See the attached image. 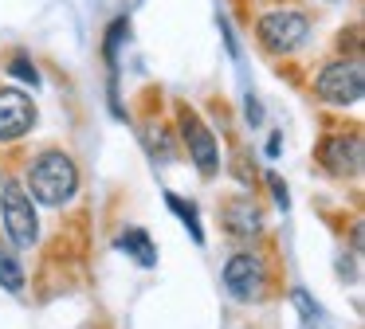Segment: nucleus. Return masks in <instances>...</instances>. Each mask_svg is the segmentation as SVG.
<instances>
[{
	"label": "nucleus",
	"mask_w": 365,
	"mask_h": 329,
	"mask_svg": "<svg viewBox=\"0 0 365 329\" xmlns=\"http://www.w3.org/2000/svg\"><path fill=\"white\" fill-rule=\"evenodd\" d=\"M79 192V164L63 149H43L28 164V196L43 208H63Z\"/></svg>",
	"instance_id": "nucleus-1"
},
{
	"label": "nucleus",
	"mask_w": 365,
	"mask_h": 329,
	"mask_svg": "<svg viewBox=\"0 0 365 329\" xmlns=\"http://www.w3.org/2000/svg\"><path fill=\"white\" fill-rule=\"evenodd\" d=\"M0 219H4V235L12 239V247H36L40 243L36 204L28 196V188H20L16 180H4L0 184Z\"/></svg>",
	"instance_id": "nucleus-2"
},
{
	"label": "nucleus",
	"mask_w": 365,
	"mask_h": 329,
	"mask_svg": "<svg viewBox=\"0 0 365 329\" xmlns=\"http://www.w3.org/2000/svg\"><path fill=\"white\" fill-rule=\"evenodd\" d=\"M314 94L330 106H354L365 94V70L361 59H334L314 75Z\"/></svg>",
	"instance_id": "nucleus-3"
},
{
	"label": "nucleus",
	"mask_w": 365,
	"mask_h": 329,
	"mask_svg": "<svg viewBox=\"0 0 365 329\" xmlns=\"http://www.w3.org/2000/svg\"><path fill=\"white\" fill-rule=\"evenodd\" d=\"M255 36H259V43L267 47V51H275V55L279 51H294V47L310 36V20H307L302 8H271V12L259 16Z\"/></svg>",
	"instance_id": "nucleus-4"
},
{
	"label": "nucleus",
	"mask_w": 365,
	"mask_h": 329,
	"mask_svg": "<svg viewBox=\"0 0 365 329\" xmlns=\"http://www.w3.org/2000/svg\"><path fill=\"white\" fill-rule=\"evenodd\" d=\"M224 286L240 302H263V294H267V266H263V258L252 255V251H236L224 263Z\"/></svg>",
	"instance_id": "nucleus-5"
},
{
	"label": "nucleus",
	"mask_w": 365,
	"mask_h": 329,
	"mask_svg": "<svg viewBox=\"0 0 365 329\" xmlns=\"http://www.w3.org/2000/svg\"><path fill=\"white\" fill-rule=\"evenodd\" d=\"M318 164H322L330 177H361V164H365V145H361V133L349 130V133H330L322 137L318 145Z\"/></svg>",
	"instance_id": "nucleus-6"
},
{
	"label": "nucleus",
	"mask_w": 365,
	"mask_h": 329,
	"mask_svg": "<svg viewBox=\"0 0 365 329\" xmlns=\"http://www.w3.org/2000/svg\"><path fill=\"white\" fill-rule=\"evenodd\" d=\"M181 137H185V149H189L192 164L200 169V177H216V169H220V145H216L212 130L200 122V114L192 106H181Z\"/></svg>",
	"instance_id": "nucleus-7"
},
{
	"label": "nucleus",
	"mask_w": 365,
	"mask_h": 329,
	"mask_svg": "<svg viewBox=\"0 0 365 329\" xmlns=\"http://www.w3.org/2000/svg\"><path fill=\"white\" fill-rule=\"evenodd\" d=\"M36 125V106L24 90H0V145L20 141Z\"/></svg>",
	"instance_id": "nucleus-8"
},
{
	"label": "nucleus",
	"mask_w": 365,
	"mask_h": 329,
	"mask_svg": "<svg viewBox=\"0 0 365 329\" xmlns=\"http://www.w3.org/2000/svg\"><path fill=\"white\" fill-rule=\"evenodd\" d=\"M114 247L134 258L142 271H153V266H158V243H153L150 231H142V227H126V231L114 239Z\"/></svg>",
	"instance_id": "nucleus-9"
},
{
	"label": "nucleus",
	"mask_w": 365,
	"mask_h": 329,
	"mask_svg": "<svg viewBox=\"0 0 365 329\" xmlns=\"http://www.w3.org/2000/svg\"><path fill=\"white\" fill-rule=\"evenodd\" d=\"M224 227H228L236 239H255L263 231V219H259V208L252 200H232L228 212H224Z\"/></svg>",
	"instance_id": "nucleus-10"
},
{
	"label": "nucleus",
	"mask_w": 365,
	"mask_h": 329,
	"mask_svg": "<svg viewBox=\"0 0 365 329\" xmlns=\"http://www.w3.org/2000/svg\"><path fill=\"white\" fill-rule=\"evenodd\" d=\"M165 204H169V212H173V216L181 219L185 227H189L192 243H197V247H205V224H200V212H197V204L181 200L177 192H165Z\"/></svg>",
	"instance_id": "nucleus-11"
},
{
	"label": "nucleus",
	"mask_w": 365,
	"mask_h": 329,
	"mask_svg": "<svg viewBox=\"0 0 365 329\" xmlns=\"http://www.w3.org/2000/svg\"><path fill=\"white\" fill-rule=\"evenodd\" d=\"M0 286L9 290V294H20V290H24V266H20V258L12 255L4 243H0Z\"/></svg>",
	"instance_id": "nucleus-12"
},
{
	"label": "nucleus",
	"mask_w": 365,
	"mask_h": 329,
	"mask_svg": "<svg viewBox=\"0 0 365 329\" xmlns=\"http://www.w3.org/2000/svg\"><path fill=\"white\" fill-rule=\"evenodd\" d=\"M122 39H130V24L126 20H114L110 24V31H106V39H103V47H106V63H118V47H122Z\"/></svg>",
	"instance_id": "nucleus-13"
},
{
	"label": "nucleus",
	"mask_w": 365,
	"mask_h": 329,
	"mask_svg": "<svg viewBox=\"0 0 365 329\" xmlns=\"http://www.w3.org/2000/svg\"><path fill=\"white\" fill-rule=\"evenodd\" d=\"M9 75L12 78H20V83H40V70H36V63L28 59V55H12L9 59Z\"/></svg>",
	"instance_id": "nucleus-14"
},
{
	"label": "nucleus",
	"mask_w": 365,
	"mask_h": 329,
	"mask_svg": "<svg viewBox=\"0 0 365 329\" xmlns=\"http://www.w3.org/2000/svg\"><path fill=\"white\" fill-rule=\"evenodd\" d=\"M267 184H271V192H275L279 208H287V204H291V192H287V184L279 180V172H267Z\"/></svg>",
	"instance_id": "nucleus-15"
},
{
	"label": "nucleus",
	"mask_w": 365,
	"mask_h": 329,
	"mask_svg": "<svg viewBox=\"0 0 365 329\" xmlns=\"http://www.w3.org/2000/svg\"><path fill=\"white\" fill-rule=\"evenodd\" d=\"M244 106H247V125H252V130H255V125L263 122V110H259V102H255L252 94H247V98H244Z\"/></svg>",
	"instance_id": "nucleus-16"
},
{
	"label": "nucleus",
	"mask_w": 365,
	"mask_h": 329,
	"mask_svg": "<svg viewBox=\"0 0 365 329\" xmlns=\"http://www.w3.org/2000/svg\"><path fill=\"white\" fill-rule=\"evenodd\" d=\"M279 141H283V133H271V141H267V153L271 157H279Z\"/></svg>",
	"instance_id": "nucleus-17"
}]
</instances>
